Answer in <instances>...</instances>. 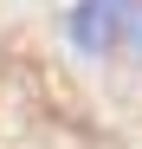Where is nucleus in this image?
<instances>
[{"mask_svg": "<svg viewBox=\"0 0 142 149\" xmlns=\"http://www.w3.org/2000/svg\"><path fill=\"white\" fill-rule=\"evenodd\" d=\"M142 39V0H71L65 45L78 58H116Z\"/></svg>", "mask_w": 142, "mask_h": 149, "instance_id": "f257e3e1", "label": "nucleus"}]
</instances>
